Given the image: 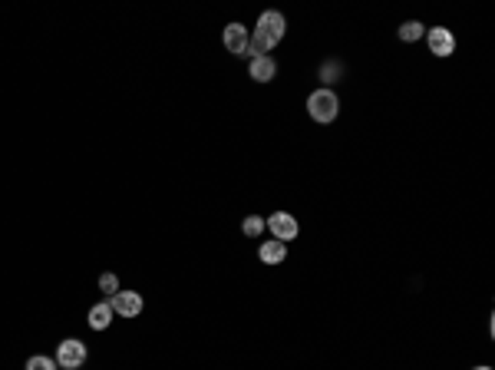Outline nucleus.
I'll return each mask as SVG.
<instances>
[{"instance_id": "423d86ee", "label": "nucleus", "mask_w": 495, "mask_h": 370, "mask_svg": "<svg viewBox=\"0 0 495 370\" xmlns=\"http://www.w3.org/2000/svg\"><path fill=\"white\" fill-rule=\"evenodd\" d=\"M112 311H116V314H119V318H139L142 314V294L139 291H116V294H112Z\"/></svg>"}, {"instance_id": "9d476101", "label": "nucleus", "mask_w": 495, "mask_h": 370, "mask_svg": "<svg viewBox=\"0 0 495 370\" xmlns=\"http://www.w3.org/2000/svg\"><path fill=\"white\" fill-rule=\"evenodd\" d=\"M112 318H116V311H112V304L109 301H100V304H93L90 308V328L93 330H106L112 324Z\"/></svg>"}, {"instance_id": "39448f33", "label": "nucleus", "mask_w": 495, "mask_h": 370, "mask_svg": "<svg viewBox=\"0 0 495 370\" xmlns=\"http://www.w3.org/2000/svg\"><path fill=\"white\" fill-rule=\"evenodd\" d=\"M254 33H261V37H268V40L278 47V43L284 40V33H287V20H284V13L278 11H264L261 17H258V30Z\"/></svg>"}, {"instance_id": "f8f14e48", "label": "nucleus", "mask_w": 495, "mask_h": 370, "mask_svg": "<svg viewBox=\"0 0 495 370\" xmlns=\"http://www.w3.org/2000/svg\"><path fill=\"white\" fill-rule=\"evenodd\" d=\"M60 364L53 357H47V354H33V357H27V367L23 370H56Z\"/></svg>"}, {"instance_id": "20e7f679", "label": "nucleus", "mask_w": 495, "mask_h": 370, "mask_svg": "<svg viewBox=\"0 0 495 370\" xmlns=\"http://www.w3.org/2000/svg\"><path fill=\"white\" fill-rule=\"evenodd\" d=\"M426 47H429V53L439 56V60L453 56V53H455L453 30H449V27H429V30H426Z\"/></svg>"}, {"instance_id": "6e6552de", "label": "nucleus", "mask_w": 495, "mask_h": 370, "mask_svg": "<svg viewBox=\"0 0 495 370\" xmlns=\"http://www.w3.org/2000/svg\"><path fill=\"white\" fill-rule=\"evenodd\" d=\"M248 76H251L254 83H271L274 76H278V63H274V56H254V60L248 63Z\"/></svg>"}, {"instance_id": "f257e3e1", "label": "nucleus", "mask_w": 495, "mask_h": 370, "mask_svg": "<svg viewBox=\"0 0 495 370\" xmlns=\"http://www.w3.org/2000/svg\"><path fill=\"white\" fill-rule=\"evenodd\" d=\"M307 116H311L314 123H334L337 116H340V96H337L330 86H321V90H314L307 96Z\"/></svg>"}, {"instance_id": "1a4fd4ad", "label": "nucleus", "mask_w": 495, "mask_h": 370, "mask_svg": "<svg viewBox=\"0 0 495 370\" xmlns=\"http://www.w3.org/2000/svg\"><path fill=\"white\" fill-rule=\"evenodd\" d=\"M258 258H261L264 265H281L284 258H287V245L278 241V238H264L261 245H258Z\"/></svg>"}, {"instance_id": "dca6fc26", "label": "nucleus", "mask_w": 495, "mask_h": 370, "mask_svg": "<svg viewBox=\"0 0 495 370\" xmlns=\"http://www.w3.org/2000/svg\"><path fill=\"white\" fill-rule=\"evenodd\" d=\"M472 370H492V367H489V364H479V367H472Z\"/></svg>"}, {"instance_id": "7ed1b4c3", "label": "nucleus", "mask_w": 495, "mask_h": 370, "mask_svg": "<svg viewBox=\"0 0 495 370\" xmlns=\"http://www.w3.org/2000/svg\"><path fill=\"white\" fill-rule=\"evenodd\" d=\"M264 228L271 232V238H278V241H284V245L301 235V225H297V218H294L291 212H274V215L264 222Z\"/></svg>"}, {"instance_id": "4468645a", "label": "nucleus", "mask_w": 495, "mask_h": 370, "mask_svg": "<svg viewBox=\"0 0 495 370\" xmlns=\"http://www.w3.org/2000/svg\"><path fill=\"white\" fill-rule=\"evenodd\" d=\"M241 232H244L248 238L264 235V218H261V215H248V218H244V225H241Z\"/></svg>"}, {"instance_id": "0eeeda50", "label": "nucleus", "mask_w": 495, "mask_h": 370, "mask_svg": "<svg viewBox=\"0 0 495 370\" xmlns=\"http://www.w3.org/2000/svg\"><path fill=\"white\" fill-rule=\"evenodd\" d=\"M248 37H251V33H248V27H244V23H228V27H225V50L228 53H234V56H248Z\"/></svg>"}, {"instance_id": "f03ea898", "label": "nucleus", "mask_w": 495, "mask_h": 370, "mask_svg": "<svg viewBox=\"0 0 495 370\" xmlns=\"http://www.w3.org/2000/svg\"><path fill=\"white\" fill-rule=\"evenodd\" d=\"M86 357H90V350H86V344L76 338H66L60 340V347H56V364L66 370H83V364H86Z\"/></svg>"}, {"instance_id": "9b49d317", "label": "nucleus", "mask_w": 495, "mask_h": 370, "mask_svg": "<svg viewBox=\"0 0 495 370\" xmlns=\"http://www.w3.org/2000/svg\"><path fill=\"white\" fill-rule=\"evenodd\" d=\"M396 37H400L403 43H416V40H423L426 37V27L419 20H406V23L396 27Z\"/></svg>"}, {"instance_id": "ddd939ff", "label": "nucleus", "mask_w": 495, "mask_h": 370, "mask_svg": "<svg viewBox=\"0 0 495 370\" xmlns=\"http://www.w3.org/2000/svg\"><path fill=\"white\" fill-rule=\"evenodd\" d=\"M321 80L323 83H337V80H344V66H340V63H323L321 66Z\"/></svg>"}, {"instance_id": "2eb2a0df", "label": "nucleus", "mask_w": 495, "mask_h": 370, "mask_svg": "<svg viewBox=\"0 0 495 370\" xmlns=\"http://www.w3.org/2000/svg\"><path fill=\"white\" fill-rule=\"evenodd\" d=\"M100 291L106 294V298H112L116 291H119V278L112 275V271H106V275H100Z\"/></svg>"}]
</instances>
